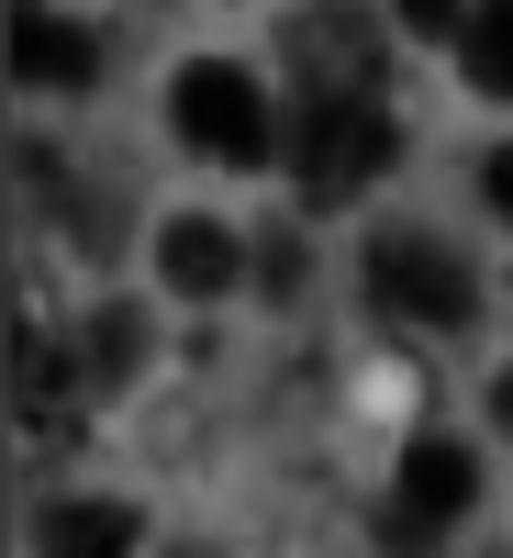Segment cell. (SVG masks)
I'll list each match as a JSON object with an SVG mask.
<instances>
[{
  "label": "cell",
  "mask_w": 513,
  "mask_h": 558,
  "mask_svg": "<svg viewBox=\"0 0 513 558\" xmlns=\"http://www.w3.org/2000/svg\"><path fill=\"white\" fill-rule=\"evenodd\" d=\"M134 357H146V324H134V313H101V324L78 336V380H89V391H123Z\"/></svg>",
  "instance_id": "obj_11"
},
{
  "label": "cell",
  "mask_w": 513,
  "mask_h": 558,
  "mask_svg": "<svg viewBox=\"0 0 513 558\" xmlns=\"http://www.w3.org/2000/svg\"><path fill=\"white\" fill-rule=\"evenodd\" d=\"M469 502H480V458L457 447V436H413V447H402V481H391V502H380V547H391V558H425Z\"/></svg>",
  "instance_id": "obj_4"
},
{
  "label": "cell",
  "mask_w": 513,
  "mask_h": 558,
  "mask_svg": "<svg viewBox=\"0 0 513 558\" xmlns=\"http://www.w3.org/2000/svg\"><path fill=\"white\" fill-rule=\"evenodd\" d=\"M168 123H179V146L212 157V168H257V157H268V89H257L235 57L179 68V78H168Z\"/></svg>",
  "instance_id": "obj_2"
},
{
  "label": "cell",
  "mask_w": 513,
  "mask_h": 558,
  "mask_svg": "<svg viewBox=\"0 0 513 558\" xmlns=\"http://www.w3.org/2000/svg\"><path fill=\"white\" fill-rule=\"evenodd\" d=\"M12 78L23 89H89L101 78V45H89V23L45 12V0H12Z\"/></svg>",
  "instance_id": "obj_6"
},
{
  "label": "cell",
  "mask_w": 513,
  "mask_h": 558,
  "mask_svg": "<svg viewBox=\"0 0 513 558\" xmlns=\"http://www.w3.org/2000/svg\"><path fill=\"white\" fill-rule=\"evenodd\" d=\"M291 78H302V101H380L391 45H380V23H368V12L313 0V12L291 23Z\"/></svg>",
  "instance_id": "obj_5"
},
{
  "label": "cell",
  "mask_w": 513,
  "mask_h": 558,
  "mask_svg": "<svg viewBox=\"0 0 513 558\" xmlns=\"http://www.w3.org/2000/svg\"><path fill=\"white\" fill-rule=\"evenodd\" d=\"M491 425L513 436V368H502V380H491Z\"/></svg>",
  "instance_id": "obj_15"
},
{
  "label": "cell",
  "mask_w": 513,
  "mask_h": 558,
  "mask_svg": "<svg viewBox=\"0 0 513 558\" xmlns=\"http://www.w3.org/2000/svg\"><path fill=\"white\" fill-rule=\"evenodd\" d=\"M391 157H402V123L380 101H302V123H291V168L313 202H357Z\"/></svg>",
  "instance_id": "obj_3"
},
{
  "label": "cell",
  "mask_w": 513,
  "mask_h": 558,
  "mask_svg": "<svg viewBox=\"0 0 513 558\" xmlns=\"http://www.w3.org/2000/svg\"><path fill=\"white\" fill-rule=\"evenodd\" d=\"M368 291H380V313L413 324V336H469V324H480V279H469V257H457L447 235H425V223L368 235Z\"/></svg>",
  "instance_id": "obj_1"
},
{
  "label": "cell",
  "mask_w": 513,
  "mask_h": 558,
  "mask_svg": "<svg viewBox=\"0 0 513 558\" xmlns=\"http://www.w3.org/2000/svg\"><path fill=\"white\" fill-rule=\"evenodd\" d=\"M257 268H268V291H291V279H302V246H291V235H268V246H257Z\"/></svg>",
  "instance_id": "obj_13"
},
{
  "label": "cell",
  "mask_w": 513,
  "mask_h": 558,
  "mask_svg": "<svg viewBox=\"0 0 513 558\" xmlns=\"http://www.w3.org/2000/svg\"><path fill=\"white\" fill-rule=\"evenodd\" d=\"M68 391H89V380H78V357L45 336V324H23V347H12V402H23V425H34V436H57Z\"/></svg>",
  "instance_id": "obj_9"
},
{
  "label": "cell",
  "mask_w": 513,
  "mask_h": 558,
  "mask_svg": "<svg viewBox=\"0 0 513 558\" xmlns=\"http://www.w3.org/2000/svg\"><path fill=\"white\" fill-rule=\"evenodd\" d=\"M34 558H134V502H45Z\"/></svg>",
  "instance_id": "obj_8"
},
{
  "label": "cell",
  "mask_w": 513,
  "mask_h": 558,
  "mask_svg": "<svg viewBox=\"0 0 513 558\" xmlns=\"http://www.w3.org/2000/svg\"><path fill=\"white\" fill-rule=\"evenodd\" d=\"M157 268H168V291L179 302H223V291H235V279H246V246L235 235H223V223H168V235H157Z\"/></svg>",
  "instance_id": "obj_7"
},
{
  "label": "cell",
  "mask_w": 513,
  "mask_h": 558,
  "mask_svg": "<svg viewBox=\"0 0 513 558\" xmlns=\"http://www.w3.org/2000/svg\"><path fill=\"white\" fill-rule=\"evenodd\" d=\"M480 191H491V213L513 223V146H491V168H480Z\"/></svg>",
  "instance_id": "obj_14"
},
{
  "label": "cell",
  "mask_w": 513,
  "mask_h": 558,
  "mask_svg": "<svg viewBox=\"0 0 513 558\" xmlns=\"http://www.w3.org/2000/svg\"><path fill=\"white\" fill-rule=\"evenodd\" d=\"M391 12H402L413 34H436V45H447V34H469V12H480V0H391Z\"/></svg>",
  "instance_id": "obj_12"
},
{
  "label": "cell",
  "mask_w": 513,
  "mask_h": 558,
  "mask_svg": "<svg viewBox=\"0 0 513 558\" xmlns=\"http://www.w3.org/2000/svg\"><path fill=\"white\" fill-rule=\"evenodd\" d=\"M457 68H469V89L513 101V0H480V12H469V34H457Z\"/></svg>",
  "instance_id": "obj_10"
}]
</instances>
